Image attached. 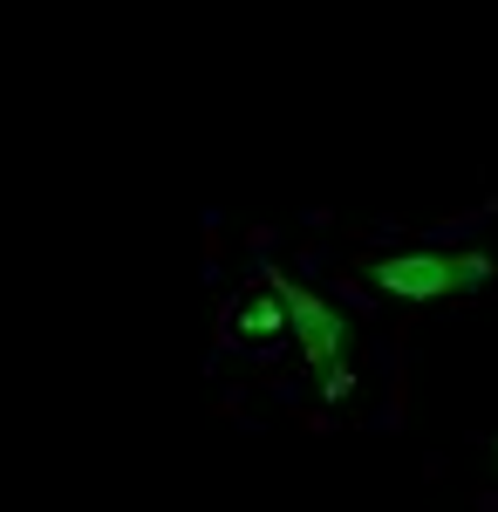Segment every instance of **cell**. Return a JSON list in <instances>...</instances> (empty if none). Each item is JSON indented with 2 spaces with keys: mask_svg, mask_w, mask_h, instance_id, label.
Returning <instances> with one entry per match:
<instances>
[{
  "mask_svg": "<svg viewBox=\"0 0 498 512\" xmlns=\"http://www.w3.org/2000/svg\"><path fill=\"white\" fill-rule=\"evenodd\" d=\"M492 451H498V444H492Z\"/></svg>",
  "mask_w": 498,
  "mask_h": 512,
  "instance_id": "obj_3",
  "label": "cell"
},
{
  "mask_svg": "<svg viewBox=\"0 0 498 512\" xmlns=\"http://www.w3.org/2000/svg\"><path fill=\"white\" fill-rule=\"evenodd\" d=\"M273 294H280V308H287V321H294V349H301L314 369H328V362L348 349V321L335 315L321 294L294 287V280H273Z\"/></svg>",
  "mask_w": 498,
  "mask_h": 512,
  "instance_id": "obj_2",
  "label": "cell"
},
{
  "mask_svg": "<svg viewBox=\"0 0 498 512\" xmlns=\"http://www.w3.org/2000/svg\"><path fill=\"white\" fill-rule=\"evenodd\" d=\"M369 280L389 301H458L492 280V260L485 253H396V260H376Z\"/></svg>",
  "mask_w": 498,
  "mask_h": 512,
  "instance_id": "obj_1",
  "label": "cell"
}]
</instances>
